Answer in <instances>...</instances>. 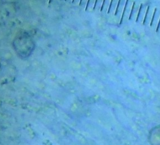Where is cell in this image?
Instances as JSON below:
<instances>
[{"label": "cell", "mask_w": 160, "mask_h": 145, "mask_svg": "<svg viewBox=\"0 0 160 145\" xmlns=\"http://www.w3.org/2000/svg\"><path fill=\"white\" fill-rule=\"evenodd\" d=\"M146 9H145L144 6L141 4L139 8V10L136 18V22H142L144 19V17L145 15Z\"/></svg>", "instance_id": "7a4b0ae2"}, {"label": "cell", "mask_w": 160, "mask_h": 145, "mask_svg": "<svg viewBox=\"0 0 160 145\" xmlns=\"http://www.w3.org/2000/svg\"><path fill=\"white\" fill-rule=\"evenodd\" d=\"M102 2V0H95L92 9L93 10H96L98 8H101Z\"/></svg>", "instance_id": "30bf717a"}, {"label": "cell", "mask_w": 160, "mask_h": 145, "mask_svg": "<svg viewBox=\"0 0 160 145\" xmlns=\"http://www.w3.org/2000/svg\"><path fill=\"white\" fill-rule=\"evenodd\" d=\"M118 0H111L110 1L109 8L108 10V13H111V12L112 11H115V9H116V6L118 4Z\"/></svg>", "instance_id": "52a82bcc"}, {"label": "cell", "mask_w": 160, "mask_h": 145, "mask_svg": "<svg viewBox=\"0 0 160 145\" xmlns=\"http://www.w3.org/2000/svg\"><path fill=\"white\" fill-rule=\"evenodd\" d=\"M64 1H72V0H64Z\"/></svg>", "instance_id": "4fadbf2b"}, {"label": "cell", "mask_w": 160, "mask_h": 145, "mask_svg": "<svg viewBox=\"0 0 160 145\" xmlns=\"http://www.w3.org/2000/svg\"><path fill=\"white\" fill-rule=\"evenodd\" d=\"M130 1L129 0H126L124 6V8L121 14V21H120V23L121 24L124 20L125 19H128L129 18V13L131 11V7H130Z\"/></svg>", "instance_id": "6da1fadb"}, {"label": "cell", "mask_w": 160, "mask_h": 145, "mask_svg": "<svg viewBox=\"0 0 160 145\" xmlns=\"http://www.w3.org/2000/svg\"><path fill=\"white\" fill-rule=\"evenodd\" d=\"M139 6L138 5L137 2L136 1H134L133 3L132 4V6H131V11L129 13V18L128 19L129 21L132 20L134 18H136L138 10H139Z\"/></svg>", "instance_id": "3957f363"}, {"label": "cell", "mask_w": 160, "mask_h": 145, "mask_svg": "<svg viewBox=\"0 0 160 145\" xmlns=\"http://www.w3.org/2000/svg\"><path fill=\"white\" fill-rule=\"evenodd\" d=\"M160 30V16H159V21L156 26V31H159Z\"/></svg>", "instance_id": "8fae6325"}, {"label": "cell", "mask_w": 160, "mask_h": 145, "mask_svg": "<svg viewBox=\"0 0 160 145\" xmlns=\"http://www.w3.org/2000/svg\"><path fill=\"white\" fill-rule=\"evenodd\" d=\"M54 0H49V3H51V2H52V1H54Z\"/></svg>", "instance_id": "7c38bea8"}, {"label": "cell", "mask_w": 160, "mask_h": 145, "mask_svg": "<svg viewBox=\"0 0 160 145\" xmlns=\"http://www.w3.org/2000/svg\"><path fill=\"white\" fill-rule=\"evenodd\" d=\"M59 1H64V0H59Z\"/></svg>", "instance_id": "5bb4252c"}, {"label": "cell", "mask_w": 160, "mask_h": 145, "mask_svg": "<svg viewBox=\"0 0 160 145\" xmlns=\"http://www.w3.org/2000/svg\"><path fill=\"white\" fill-rule=\"evenodd\" d=\"M158 11V10L157 8H155L154 10V12L152 13V18H151V21L149 23L151 27H152L154 24H156L157 26V24H158V22L159 21V16H160V13H159V12Z\"/></svg>", "instance_id": "5b68a950"}, {"label": "cell", "mask_w": 160, "mask_h": 145, "mask_svg": "<svg viewBox=\"0 0 160 145\" xmlns=\"http://www.w3.org/2000/svg\"><path fill=\"white\" fill-rule=\"evenodd\" d=\"M124 4H125V2L123 0H118V4H117V6H116L115 11H114L115 16H118L119 13L122 14Z\"/></svg>", "instance_id": "8992f818"}, {"label": "cell", "mask_w": 160, "mask_h": 145, "mask_svg": "<svg viewBox=\"0 0 160 145\" xmlns=\"http://www.w3.org/2000/svg\"><path fill=\"white\" fill-rule=\"evenodd\" d=\"M94 2H95V0H87L86 6V11H87L89 8L93 9Z\"/></svg>", "instance_id": "9c48e42d"}, {"label": "cell", "mask_w": 160, "mask_h": 145, "mask_svg": "<svg viewBox=\"0 0 160 145\" xmlns=\"http://www.w3.org/2000/svg\"><path fill=\"white\" fill-rule=\"evenodd\" d=\"M152 13L151 11V6H148L146 8V12H145V15L144 17V19L142 21V24L144 25H147L148 23H150L152 16Z\"/></svg>", "instance_id": "277c9868"}, {"label": "cell", "mask_w": 160, "mask_h": 145, "mask_svg": "<svg viewBox=\"0 0 160 145\" xmlns=\"http://www.w3.org/2000/svg\"><path fill=\"white\" fill-rule=\"evenodd\" d=\"M109 3H110L109 0H102V4H101V6L100 8V11L102 12V11H105L108 12Z\"/></svg>", "instance_id": "ba28073f"}]
</instances>
